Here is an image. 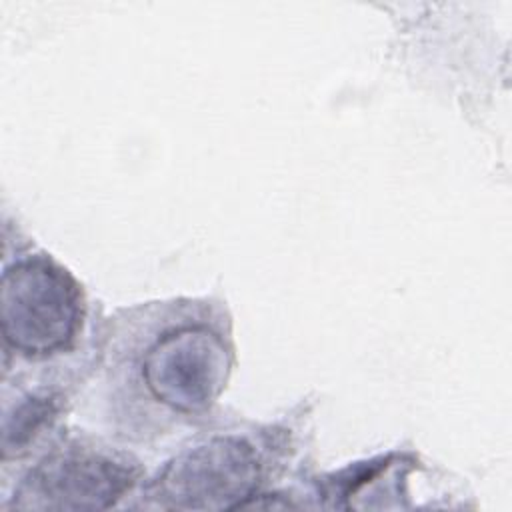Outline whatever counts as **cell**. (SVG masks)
<instances>
[{"label": "cell", "mask_w": 512, "mask_h": 512, "mask_svg": "<svg viewBox=\"0 0 512 512\" xmlns=\"http://www.w3.org/2000/svg\"><path fill=\"white\" fill-rule=\"evenodd\" d=\"M130 478L120 462L84 448H66L36 466L16 504L56 510L108 508L130 486Z\"/></svg>", "instance_id": "cell-4"}, {"label": "cell", "mask_w": 512, "mask_h": 512, "mask_svg": "<svg viewBox=\"0 0 512 512\" xmlns=\"http://www.w3.org/2000/svg\"><path fill=\"white\" fill-rule=\"evenodd\" d=\"M222 342L202 328H182L160 338L144 358L150 392L182 410L204 408L220 392L226 376Z\"/></svg>", "instance_id": "cell-3"}, {"label": "cell", "mask_w": 512, "mask_h": 512, "mask_svg": "<svg viewBox=\"0 0 512 512\" xmlns=\"http://www.w3.org/2000/svg\"><path fill=\"white\" fill-rule=\"evenodd\" d=\"M80 322L74 282L44 260H28L2 280V332L24 354H50L64 348Z\"/></svg>", "instance_id": "cell-1"}, {"label": "cell", "mask_w": 512, "mask_h": 512, "mask_svg": "<svg viewBox=\"0 0 512 512\" xmlns=\"http://www.w3.org/2000/svg\"><path fill=\"white\" fill-rule=\"evenodd\" d=\"M258 484V464L238 440H216L178 458L158 478L154 498L166 508H242Z\"/></svg>", "instance_id": "cell-2"}]
</instances>
